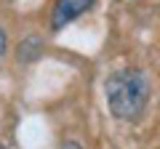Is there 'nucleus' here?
<instances>
[{
    "instance_id": "obj_1",
    "label": "nucleus",
    "mask_w": 160,
    "mask_h": 149,
    "mask_svg": "<svg viewBox=\"0 0 160 149\" xmlns=\"http://www.w3.org/2000/svg\"><path fill=\"white\" fill-rule=\"evenodd\" d=\"M107 104L118 120H136L147 109L149 83L139 69H120L107 77Z\"/></svg>"
},
{
    "instance_id": "obj_2",
    "label": "nucleus",
    "mask_w": 160,
    "mask_h": 149,
    "mask_svg": "<svg viewBox=\"0 0 160 149\" xmlns=\"http://www.w3.org/2000/svg\"><path fill=\"white\" fill-rule=\"evenodd\" d=\"M93 0H53V13H51V29H62L69 22L86 13Z\"/></svg>"
},
{
    "instance_id": "obj_3",
    "label": "nucleus",
    "mask_w": 160,
    "mask_h": 149,
    "mask_svg": "<svg viewBox=\"0 0 160 149\" xmlns=\"http://www.w3.org/2000/svg\"><path fill=\"white\" fill-rule=\"evenodd\" d=\"M6 46H8V40H6V32H3V29H0V56H3V53H6Z\"/></svg>"
},
{
    "instance_id": "obj_4",
    "label": "nucleus",
    "mask_w": 160,
    "mask_h": 149,
    "mask_svg": "<svg viewBox=\"0 0 160 149\" xmlns=\"http://www.w3.org/2000/svg\"><path fill=\"white\" fill-rule=\"evenodd\" d=\"M62 149H80V147H78V144H64Z\"/></svg>"
},
{
    "instance_id": "obj_5",
    "label": "nucleus",
    "mask_w": 160,
    "mask_h": 149,
    "mask_svg": "<svg viewBox=\"0 0 160 149\" xmlns=\"http://www.w3.org/2000/svg\"><path fill=\"white\" fill-rule=\"evenodd\" d=\"M0 149H6V147H3V144H0Z\"/></svg>"
}]
</instances>
